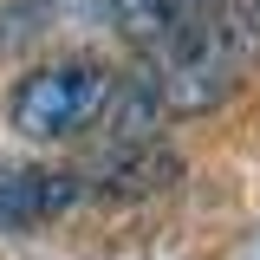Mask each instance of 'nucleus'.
Segmentation results:
<instances>
[{
	"label": "nucleus",
	"instance_id": "obj_6",
	"mask_svg": "<svg viewBox=\"0 0 260 260\" xmlns=\"http://www.w3.org/2000/svg\"><path fill=\"white\" fill-rule=\"evenodd\" d=\"M254 20H260V0H254Z\"/></svg>",
	"mask_w": 260,
	"mask_h": 260
},
{
	"label": "nucleus",
	"instance_id": "obj_2",
	"mask_svg": "<svg viewBox=\"0 0 260 260\" xmlns=\"http://www.w3.org/2000/svg\"><path fill=\"white\" fill-rule=\"evenodd\" d=\"M72 169H39V162H0V234H26L78 202Z\"/></svg>",
	"mask_w": 260,
	"mask_h": 260
},
{
	"label": "nucleus",
	"instance_id": "obj_1",
	"mask_svg": "<svg viewBox=\"0 0 260 260\" xmlns=\"http://www.w3.org/2000/svg\"><path fill=\"white\" fill-rule=\"evenodd\" d=\"M117 91V72L98 59H59V65H39L13 85V130L32 137V143H59V137H78L104 117V104Z\"/></svg>",
	"mask_w": 260,
	"mask_h": 260
},
{
	"label": "nucleus",
	"instance_id": "obj_3",
	"mask_svg": "<svg viewBox=\"0 0 260 260\" xmlns=\"http://www.w3.org/2000/svg\"><path fill=\"white\" fill-rule=\"evenodd\" d=\"M182 176V162L162 150L156 137L143 143H104L91 156V169L78 176V189H98V195H156Z\"/></svg>",
	"mask_w": 260,
	"mask_h": 260
},
{
	"label": "nucleus",
	"instance_id": "obj_5",
	"mask_svg": "<svg viewBox=\"0 0 260 260\" xmlns=\"http://www.w3.org/2000/svg\"><path fill=\"white\" fill-rule=\"evenodd\" d=\"M169 13H202V7H221V0H162Z\"/></svg>",
	"mask_w": 260,
	"mask_h": 260
},
{
	"label": "nucleus",
	"instance_id": "obj_4",
	"mask_svg": "<svg viewBox=\"0 0 260 260\" xmlns=\"http://www.w3.org/2000/svg\"><path fill=\"white\" fill-rule=\"evenodd\" d=\"M98 13L124 32L130 46H143V52H150V46H162V32L176 26V13H169L162 0H98Z\"/></svg>",
	"mask_w": 260,
	"mask_h": 260
}]
</instances>
